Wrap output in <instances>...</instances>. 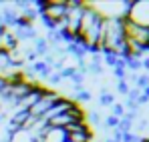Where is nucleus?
<instances>
[{
	"label": "nucleus",
	"mask_w": 149,
	"mask_h": 142,
	"mask_svg": "<svg viewBox=\"0 0 149 142\" xmlns=\"http://www.w3.org/2000/svg\"><path fill=\"white\" fill-rule=\"evenodd\" d=\"M123 30H125V40L135 44V46L143 48L145 52H149V28L139 26V24L129 22L127 18L123 20Z\"/></svg>",
	"instance_id": "obj_1"
},
{
	"label": "nucleus",
	"mask_w": 149,
	"mask_h": 142,
	"mask_svg": "<svg viewBox=\"0 0 149 142\" xmlns=\"http://www.w3.org/2000/svg\"><path fill=\"white\" fill-rule=\"evenodd\" d=\"M61 98H63V96L58 94V92H54V90H49V88H47L45 94H42L34 104H32V106H30V108H28V114H30L32 118H42V116L49 112Z\"/></svg>",
	"instance_id": "obj_2"
},
{
	"label": "nucleus",
	"mask_w": 149,
	"mask_h": 142,
	"mask_svg": "<svg viewBox=\"0 0 149 142\" xmlns=\"http://www.w3.org/2000/svg\"><path fill=\"white\" fill-rule=\"evenodd\" d=\"M87 116H85V112L74 104L71 110H67V112H63V114H56L54 118L49 120V126H56V128H69L71 124H79V122H85Z\"/></svg>",
	"instance_id": "obj_3"
},
{
	"label": "nucleus",
	"mask_w": 149,
	"mask_h": 142,
	"mask_svg": "<svg viewBox=\"0 0 149 142\" xmlns=\"http://www.w3.org/2000/svg\"><path fill=\"white\" fill-rule=\"evenodd\" d=\"M129 22L149 28V0H137L129 4V12L125 16Z\"/></svg>",
	"instance_id": "obj_4"
},
{
	"label": "nucleus",
	"mask_w": 149,
	"mask_h": 142,
	"mask_svg": "<svg viewBox=\"0 0 149 142\" xmlns=\"http://www.w3.org/2000/svg\"><path fill=\"white\" fill-rule=\"evenodd\" d=\"M65 132H67V140L69 142H91L93 140V130L87 126V122L71 124L69 128H65Z\"/></svg>",
	"instance_id": "obj_5"
},
{
	"label": "nucleus",
	"mask_w": 149,
	"mask_h": 142,
	"mask_svg": "<svg viewBox=\"0 0 149 142\" xmlns=\"http://www.w3.org/2000/svg\"><path fill=\"white\" fill-rule=\"evenodd\" d=\"M38 142H67V132L56 126H47L40 134Z\"/></svg>",
	"instance_id": "obj_6"
},
{
	"label": "nucleus",
	"mask_w": 149,
	"mask_h": 142,
	"mask_svg": "<svg viewBox=\"0 0 149 142\" xmlns=\"http://www.w3.org/2000/svg\"><path fill=\"white\" fill-rule=\"evenodd\" d=\"M6 142H38V140H36V136L30 130L16 128V130H10L8 132V140Z\"/></svg>",
	"instance_id": "obj_7"
},
{
	"label": "nucleus",
	"mask_w": 149,
	"mask_h": 142,
	"mask_svg": "<svg viewBox=\"0 0 149 142\" xmlns=\"http://www.w3.org/2000/svg\"><path fill=\"white\" fill-rule=\"evenodd\" d=\"M99 104H101V106H113V104H115V96L111 94V92H109L107 88H101Z\"/></svg>",
	"instance_id": "obj_8"
},
{
	"label": "nucleus",
	"mask_w": 149,
	"mask_h": 142,
	"mask_svg": "<svg viewBox=\"0 0 149 142\" xmlns=\"http://www.w3.org/2000/svg\"><path fill=\"white\" fill-rule=\"evenodd\" d=\"M74 100H77V102H89V100H91V92L81 88V90L74 92Z\"/></svg>",
	"instance_id": "obj_9"
},
{
	"label": "nucleus",
	"mask_w": 149,
	"mask_h": 142,
	"mask_svg": "<svg viewBox=\"0 0 149 142\" xmlns=\"http://www.w3.org/2000/svg\"><path fill=\"white\" fill-rule=\"evenodd\" d=\"M119 122H121V118H117V116H113V114H109L107 118H105V124H107V128H119Z\"/></svg>",
	"instance_id": "obj_10"
},
{
	"label": "nucleus",
	"mask_w": 149,
	"mask_h": 142,
	"mask_svg": "<svg viewBox=\"0 0 149 142\" xmlns=\"http://www.w3.org/2000/svg\"><path fill=\"white\" fill-rule=\"evenodd\" d=\"M117 90H119L121 94H129V90H131V88H129L127 80H119V82H117Z\"/></svg>",
	"instance_id": "obj_11"
},
{
	"label": "nucleus",
	"mask_w": 149,
	"mask_h": 142,
	"mask_svg": "<svg viewBox=\"0 0 149 142\" xmlns=\"http://www.w3.org/2000/svg\"><path fill=\"white\" fill-rule=\"evenodd\" d=\"M123 112H125V106H123V104H117V102H115V104H113V116L121 118V116H123Z\"/></svg>",
	"instance_id": "obj_12"
},
{
	"label": "nucleus",
	"mask_w": 149,
	"mask_h": 142,
	"mask_svg": "<svg viewBox=\"0 0 149 142\" xmlns=\"http://www.w3.org/2000/svg\"><path fill=\"white\" fill-rule=\"evenodd\" d=\"M61 80H63V78H61V74H58V72H52V74L49 76V82L52 84V86H56V84H61Z\"/></svg>",
	"instance_id": "obj_13"
},
{
	"label": "nucleus",
	"mask_w": 149,
	"mask_h": 142,
	"mask_svg": "<svg viewBox=\"0 0 149 142\" xmlns=\"http://www.w3.org/2000/svg\"><path fill=\"white\" fill-rule=\"evenodd\" d=\"M141 66H143V68H145V70H149V58H145V60H143V62H141Z\"/></svg>",
	"instance_id": "obj_14"
},
{
	"label": "nucleus",
	"mask_w": 149,
	"mask_h": 142,
	"mask_svg": "<svg viewBox=\"0 0 149 142\" xmlns=\"http://www.w3.org/2000/svg\"><path fill=\"white\" fill-rule=\"evenodd\" d=\"M105 142H115V140H113V138H107V140H105Z\"/></svg>",
	"instance_id": "obj_15"
}]
</instances>
